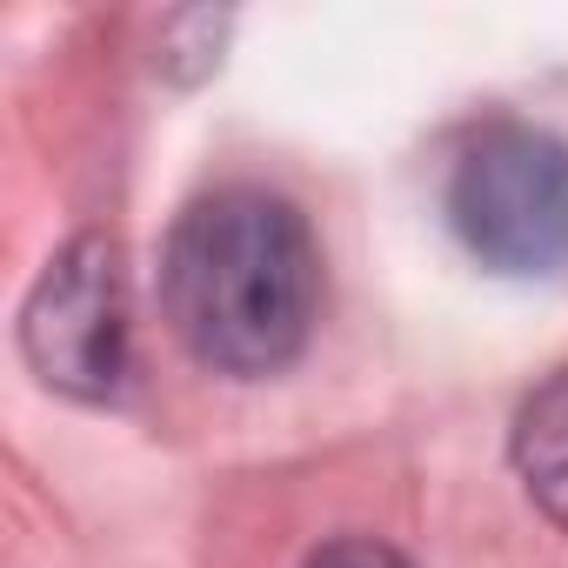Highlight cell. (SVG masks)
Returning a JSON list of instances; mask_svg holds the SVG:
<instances>
[{"instance_id": "277c9868", "label": "cell", "mask_w": 568, "mask_h": 568, "mask_svg": "<svg viewBox=\"0 0 568 568\" xmlns=\"http://www.w3.org/2000/svg\"><path fill=\"white\" fill-rule=\"evenodd\" d=\"M515 468L548 521L568 528V368H555L515 415Z\"/></svg>"}, {"instance_id": "3957f363", "label": "cell", "mask_w": 568, "mask_h": 568, "mask_svg": "<svg viewBox=\"0 0 568 568\" xmlns=\"http://www.w3.org/2000/svg\"><path fill=\"white\" fill-rule=\"evenodd\" d=\"M21 348L34 375L61 395L108 402L128 375V281L114 241H68L48 274L34 281L28 315H21Z\"/></svg>"}, {"instance_id": "5b68a950", "label": "cell", "mask_w": 568, "mask_h": 568, "mask_svg": "<svg viewBox=\"0 0 568 568\" xmlns=\"http://www.w3.org/2000/svg\"><path fill=\"white\" fill-rule=\"evenodd\" d=\"M302 568H415L408 555H395L388 541H368V535H342L328 548H315Z\"/></svg>"}, {"instance_id": "6da1fadb", "label": "cell", "mask_w": 568, "mask_h": 568, "mask_svg": "<svg viewBox=\"0 0 568 568\" xmlns=\"http://www.w3.org/2000/svg\"><path fill=\"white\" fill-rule=\"evenodd\" d=\"M161 302L181 348L221 375H274L308 348L322 254L295 201L267 187L201 194L161 254Z\"/></svg>"}, {"instance_id": "7a4b0ae2", "label": "cell", "mask_w": 568, "mask_h": 568, "mask_svg": "<svg viewBox=\"0 0 568 568\" xmlns=\"http://www.w3.org/2000/svg\"><path fill=\"white\" fill-rule=\"evenodd\" d=\"M448 227L495 274L568 261V141L528 121H481L448 168Z\"/></svg>"}]
</instances>
